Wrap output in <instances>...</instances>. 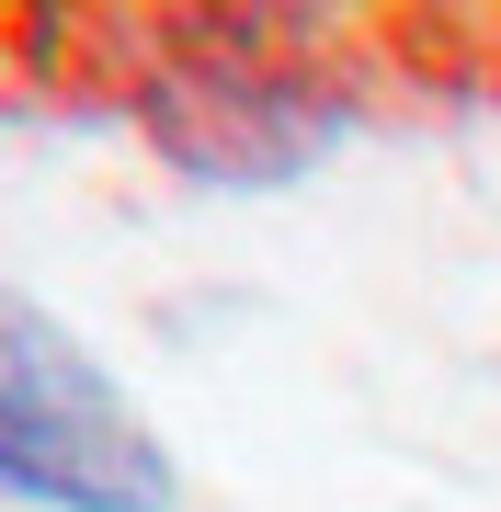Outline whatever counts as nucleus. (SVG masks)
I'll return each instance as SVG.
<instances>
[{
	"instance_id": "f257e3e1",
	"label": "nucleus",
	"mask_w": 501,
	"mask_h": 512,
	"mask_svg": "<svg viewBox=\"0 0 501 512\" xmlns=\"http://www.w3.org/2000/svg\"><path fill=\"white\" fill-rule=\"evenodd\" d=\"M0 501L23 512H171L183 501L149 410L23 285H0Z\"/></svg>"
},
{
	"instance_id": "f03ea898",
	"label": "nucleus",
	"mask_w": 501,
	"mask_h": 512,
	"mask_svg": "<svg viewBox=\"0 0 501 512\" xmlns=\"http://www.w3.org/2000/svg\"><path fill=\"white\" fill-rule=\"evenodd\" d=\"M137 126L194 183H297L353 126V103L274 35H171L137 80Z\"/></svg>"
}]
</instances>
